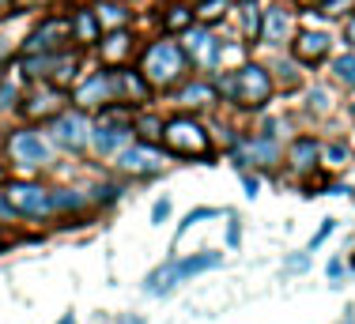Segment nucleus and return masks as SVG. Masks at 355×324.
I'll return each mask as SVG.
<instances>
[{"mask_svg":"<svg viewBox=\"0 0 355 324\" xmlns=\"http://www.w3.org/2000/svg\"><path fill=\"white\" fill-rule=\"evenodd\" d=\"M219 260H223L219 253H197V257H185V260H166V264H159V268L144 279V291H148V294H166V291H174L178 283H185V279H193V276H200V271L216 268Z\"/></svg>","mask_w":355,"mask_h":324,"instance_id":"1","label":"nucleus"},{"mask_svg":"<svg viewBox=\"0 0 355 324\" xmlns=\"http://www.w3.org/2000/svg\"><path fill=\"white\" fill-rule=\"evenodd\" d=\"M163 143L178 159H208L212 155V140H208V132L193 117H171V121H163Z\"/></svg>","mask_w":355,"mask_h":324,"instance_id":"2","label":"nucleus"},{"mask_svg":"<svg viewBox=\"0 0 355 324\" xmlns=\"http://www.w3.org/2000/svg\"><path fill=\"white\" fill-rule=\"evenodd\" d=\"M185 64H189L185 46H178V42L163 38V42H155V46L144 53V80L166 87V83H178V80H182Z\"/></svg>","mask_w":355,"mask_h":324,"instance_id":"3","label":"nucleus"},{"mask_svg":"<svg viewBox=\"0 0 355 324\" xmlns=\"http://www.w3.org/2000/svg\"><path fill=\"white\" fill-rule=\"evenodd\" d=\"M268 91H272V75L257 64H246L227 80V95L234 98V106L257 109L261 102H268Z\"/></svg>","mask_w":355,"mask_h":324,"instance_id":"4","label":"nucleus"},{"mask_svg":"<svg viewBox=\"0 0 355 324\" xmlns=\"http://www.w3.org/2000/svg\"><path fill=\"white\" fill-rule=\"evenodd\" d=\"M8 200H12V208L19 215H31V219H42L53 211V192H46L42 185H12Z\"/></svg>","mask_w":355,"mask_h":324,"instance_id":"5","label":"nucleus"},{"mask_svg":"<svg viewBox=\"0 0 355 324\" xmlns=\"http://www.w3.org/2000/svg\"><path fill=\"white\" fill-rule=\"evenodd\" d=\"M91 121L83 114H61L53 121V140L61 143L64 151H83L87 147V140H91Z\"/></svg>","mask_w":355,"mask_h":324,"instance_id":"6","label":"nucleus"},{"mask_svg":"<svg viewBox=\"0 0 355 324\" xmlns=\"http://www.w3.org/2000/svg\"><path fill=\"white\" fill-rule=\"evenodd\" d=\"M8 151H12V159L23 162V166H42V162L49 159V143L42 140L38 132H31V129L15 132L12 140H8Z\"/></svg>","mask_w":355,"mask_h":324,"instance_id":"7","label":"nucleus"},{"mask_svg":"<svg viewBox=\"0 0 355 324\" xmlns=\"http://www.w3.org/2000/svg\"><path fill=\"white\" fill-rule=\"evenodd\" d=\"M69 30H72V23H64V19H46L27 42H23V49H27L31 57H35V53H57V49H61V38H64Z\"/></svg>","mask_w":355,"mask_h":324,"instance_id":"8","label":"nucleus"},{"mask_svg":"<svg viewBox=\"0 0 355 324\" xmlns=\"http://www.w3.org/2000/svg\"><path fill=\"white\" fill-rule=\"evenodd\" d=\"M114 98H117L114 72H95L87 83H80V91H76V102H80V106H103V102H114Z\"/></svg>","mask_w":355,"mask_h":324,"instance_id":"9","label":"nucleus"},{"mask_svg":"<svg viewBox=\"0 0 355 324\" xmlns=\"http://www.w3.org/2000/svg\"><path fill=\"white\" fill-rule=\"evenodd\" d=\"M234 166L246 170V166H268V162H276V143L268 140V136H261V140H246L239 143V147L231 151Z\"/></svg>","mask_w":355,"mask_h":324,"instance_id":"10","label":"nucleus"},{"mask_svg":"<svg viewBox=\"0 0 355 324\" xmlns=\"http://www.w3.org/2000/svg\"><path fill=\"white\" fill-rule=\"evenodd\" d=\"M329 34L325 30H299V38H295V61H302V64H321L329 57Z\"/></svg>","mask_w":355,"mask_h":324,"instance_id":"11","label":"nucleus"},{"mask_svg":"<svg viewBox=\"0 0 355 324\" xmlns=\"http://www.w3.org/2000/svg\"><path fill=\"white\" fill-rule=\"evenodd\" d=\"M117 166L125 170V174H155L159 166H163V155L151 147H121V155H117Z\"/></svg>","mask_w":355,"mask_h":324,"instance_id":"12","label":"nucleus"},{"mask_svg":"<svg viewBox=\"0 0 355 324\" xmlns=\"http://www.w3.org/2000/svg\"><path fill=\"white\" fill-rule=\"evenodd\" d=\"M91 140H95V147L103 151V155H114V151L129 147L132 129H129V125H121V121H114V117H110L106 125H98V129L91 132Z\"/></svg>","mask_w":355,"mask_h":324,"instance_id":"13","label":"nucleus"},{"mask_svg":"<svg viewBox=\"0 0 355 324\" xmlns=\"http://www.w3.org/2000/svg\"><path fill=\"white\" fill-rule=\"evenodd\" d=\"M291 27H295V19L284 12V8H268V12H261V38H265L268 46H280V42H287Z\"/></svg>","mask_w":355,"mask_h":324,"instance_id":"14","label":"nucleus"},{"mask_svg":"<svg viewBox=\"0 0 355 324\" xmlns=\"http://www.w3.org/2000/svg\"><path fill=\"white\" fill-rule=\"evenodd\" d=\"M57 109H61V91H53V87H38L35 95L23 102V114H27L31 121H38V117H57Z\"/></svg>","mask_w":355,"mask_h":324,"instance_id":"15","label":"nucleus"},{"mask_svg":"<svg viewBox=\"0 0 355 324\" xmlns=\"http://www.w3.org/2000/svg\"><path fill=\"white\" fill-rule=\"evenodd\" d=\"M185 53H193V61L197 64H216L219 61V46L212 34L205 30H189V38H185Z\"/></svg>","mask_w":355,"mask_h":324,"instance_id":"16","label":"nucleus"},{"mask_svg":"<svg viewBox=\"0 0 355 324\" xmlns=\"http://www.w3.org/2000/svg\"><path fill=\"white\" fill-rule=\"evenodd\" d=\"M72 42H80V46H95V42H98V15L95 12H76Z\"/></svg>","mask_w":355,"mask_h":324,"instance_id":"17","label":"nucleus"},{"mask_svg":"<svg viewBox=\"0 0 355 324\" xmlns=\"http://www.w3.org/2000/svg\"><path fill=\"white\" fill-rule=\"evenodd\" d=\"M318 155H321V147H318L314 140H299L291 147V166L299 170V174H306V170L318 166Z\"/></svg>","mask_w":355,"mask_h":324,"instance_id":"18","label":"nucleus"},{"mask_svg":"<svg viewBox=\"0 0 355 324\" xmlns=\"http://www.w3.org/2000/svg\"><path fill=\"white\" fill-rule=\"evenodd\" d=\"M178 102H185V106H212L216 87H208V83H189V87L178 91Z\"/></svg>","mask_w":355,"mask_h":324,"instance_id":"19","label":"nucleus"},{"mask_svg":"<svg viewBox=\"0 0 355 324\" xmlns=\"http://www.w3.org/2000/svg\"><path fill=\"white\" fill-rule=\"evenodd\" d=\"M83 204H87L83 192H72V189L53 192V211H76V208H83Z\"/></svg>","mask_w":355,"mask_h":324,"instance_id":"20","label":"nucleus"},{"mask_svg":"<svg viewBox=\"0 0 355 324\" xmlns=\"http://www.w3.org/2000/svg\"><path fill=\"white\" fill-rule=\"evenodd\" d=\"M333 72H336V80H340L344 87H355V53L336 57V61H333Z\"/></svg>","mask_w":355,"mask_h":324,"instance_id":"21","label":"nucleus"},{"mask_svg":"<svg viewBox=\"0 0 355 324\" xmlns=\"http://www.w3.org/2000/svg\"><path fill=\"white\" fill-rule=\"evenodd\" d=\"M197 15H200V23H216V19H223V15H227V0H205V4L197 8Z\"/></svg>","mask_w":355,"mask_h":324,"instance_id":"22","label":"nucleus"},{"mask_svg":"<svg viewBox=\"0 0 355 324\" xmlns=\"http://www.w3.org/2000/svg\"><path fill=\"white\" fill-rule=\"evenodd\" d=\"M216 215H223V211H219V208H197V211H189V215H185L182 223H178V237H182L193 223H200V219H216Z\"/></svg>","mask_w":355,"mask_h":324,"instance_id":"23","label":"nucleus"},{"mask_svg":"<svg viewBox=\"0 0 355 324\" xmlns=\"http://www.w3.org/2000/svg\"><path fill=\"white\" fill-rule=\"evenodd\" d=\"M125 49H129V34H110V38H106V46H103V53L110 57V61H114V57H121L125 53Z\"/></svg>","mask_w":355,"mask_h":324,"instance_id":"24","label":"nucleus"},{"mask_svg":"<svg viewBox=\"0 0 355 324\" xmlns=\"http://www.w3.org/2000/svg\"><path fill=\"white\" fill-rule=\"evenodd\" d=\"M189 23H193L189 8H171V15H166V27H171V30H185Z\"/></svg>","mask_w":355,"mask_h":324,"instance_id":"25","label":"nucleus"},{"mask_svg":"<svg viewBox=\"0 0 355 324\" xmlns=\"http://www.w3.org/2000/svg\"><path fill=\"white\" fill-rule=\"evenodd\" d=\"M321 159H325L329 166H340V162L348 159V147H344V143H333V147H325V151H321Z\"/></svg>","mask_w":355,"mask_h":324,"instance_id":"26","label":"nucleus"},{"mask_svg":"<svg viewBox=\"0 0 355 324\" xmlns=\"http://www.w3.org/2000/svg\"><path fill=\"white\" fill-rule=\"evenodd\" d=\"M333 230H336V219H321V230H318V237H314V242H310V249H318V245L325 242V237L333 234Z\"/></svg>","mask_w":355,"mask_h":324,"instance_id":"27","label":"nucleus"},{"mask_svg":"<svg viewBox=\"0 0 355 324\" xmlns=\"http://www.w3.org/2000/svg\"><path fill=\"white\" fill-rule=\"evenodd\" d=\"M98 12H103V19H106V23H125V8L103 4V8H98Z\"/></svg>","mask_w":355,"mask_h":324,"instance_id":"28","label":"nucleus"},{"mask_svg":"<svg viewBox=\"0 0 355 324\" xmlns=\"http://www.w3.org/2000/svg\"><path fill=\"white\" fill-rule=\"evenodd\" d=\"M166 215H171V200H159L155 208H151V223H166Z\"/></svg>","mask_w":355,"mask_h":324,"instance_id":"29","label":"nucleus"},{"mask_svg":"<svg viewBox=\"0 0 355 324\" xmlns=\"http://www.w3.org/2000/svg\"><path fill=\"white\" fill-rule=\"evenodd\" d=\"M19 211L12 208V200H8V192H0V219H15Z\"/></svg>","mask_w":355,"mask_h":324,"instance_id":"30","label":"nucleus"},{"mask_svg":"<svg viewBox=\"0 0 355 324\" xmlns=\"http://www.w3.org/2000/svg\"><path fill=\"white\" fill-rule=\"evenodd\" d=\"M239 242H242V230H239V219H234V223H231V230H227V245L234 249Z\"/></svg>","mask_w":355,"mask_h":324,"instance_id":"31","label":"nucleus"},{"mask_svg":"<svg viewBox=\"0 0 355 324\" xmlns=\"http://www.w3.org/2000/svg\"><path fill=\"white\" fill-rule=\"evenodd\" d=\"M287 268H291V271H295V268L306 271V268H310V257H306V253H302V257H291V260H287Z\"/></svg>","mask_w":355,"mask_h":324,"instance_id":"32","label":"nucleus"},{"mask_svg":"<svg viewBox=\"0 0 355 324\" xmlns=\"http://www.w3.org/2000/svg\"><path fill=\"white\" fill-rule=\"evenodd\" d=\"M310 106H314V109H325V91H314V95H310Z\"/></svg>","mask_w":355,"mask_h":324,"instance_id":"33","label":"nucleus"},{"mask_svg":"<svg viewBox=\"0 0 355 324\" xmlns=\"http://www.w3.org/2000/svg\"><path fill=\"white\" fill-rule=\"evenodd\" d=\"M242 185H246V196H257V189H261L257 177H242Z\"/></svg>","mask_w":355,"mask_h":324,"instance_id":"34","label":"nucleus"},{"mask_svg":"<svg viewBox=\"0 0 355 324\" xmlns=\"http://www.w3.org/2000/svg\"><path fill=\"white\" fill-rule=\"evenodd\" d=\"M329 276L340 279V276H344V264H340V260H329Z\"/></svg>","mask_w":355,"mask_h":324,"instance_id":"35","label":"nucleus"},{"mask_svg":"<svg viewBox=\"0 0 355 324\" xmlns=\"http://www.w3.org/2000/svg\"><path fill=\"white\" fill-rule=\"evenodd\" d=\"M12 98H15V87H0V106H8Z\"/></svg>","mask_w":355,"mask_h":324,"instance_id":"36","label":"nucleus"},{"mask_svg":"<svg viewBox=\"0 0 355 324\" xmlns=\"http://www.w3.org/2000/svg\"><path fill=\"white\" fill-rule=\"evenodd\" d=\"M117 324H144V317H137V313H129V317H121Z\"/></svg>","mask_w":355,"mask_h":324,"instance_id":"37","label":"nucleus"},{"mask_svg":"<svg viewBox=\"0 0 355 324\" xmlns=\"http://www.w3.org/2000/svg\"><path fill=\"white\" fill-rule=\"evenodd\" d=\"M348 42H352V46H355V19L348 23Z\"/></svg>","mask_w":355,"mask_h":324,"instance_id":"38","label":"nucleus"},{"mask_svg":"<svg viewBox=\"0 0 355 324\" xmlns=\"http://www.w3.org/2000/svg\"><path fill=\"white\" fill-rule=\"evenodd\" d=\"M57 324H76V317H72V313H64V317L57 321Z\"/></svg>","mask_w":355,"mask_h":324,"instance_id":"39","label":"nucleus"},{"mask_svg":"<svg viewBox=\"0 0 355 324\" xmlns=\"http://www.w3.org/2000/svg\"><path fill=\"white\" fill-rule=\"evenodd\" d=\"M344 324H355V317H352V309H348V317H344Z\"/></svg>","mask_w":355,"mask_h":324,"instance_id":"40","label":"nucleus"},{"mask_svg":"<svg viewBox=\"0 0 355 324\" xmlns=\"http://www.w3.org/2000/svg\"><path fill=\"white\" fill-rule=\"evenodd\" d=\"M8 4H12V0H0V8H8Z\"/></svg>","mask_w":355,"mask_h":324,"instance_id":"41","label":"nucleus"},{"mask_svg":"<svg viewBox=\"0 0 355 324\" xmlns=\"http://www.w3.org/2000/svg\"><path fill=\"white\" fill-rule=\"evenodd\" d=\"M306 4H321V0H306Z\"/></svg>","mask_w":355,"mask_h":324,"instance_id":"42","label":"nucleus"},{"mask_svg":"<svg viewBox=\"0 0 355 324\" xmlns=\"http://www.w3.org/2000/svg\"><path fill=\"white\" fill-rule=\"evenodd\" d=\"M352 114H355V106H352Z\"/></svg>","mask_w":355,"mask_h":324,"instance_id":"43","label":"nucleus"}]
</instances>
